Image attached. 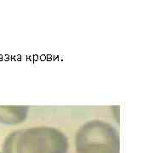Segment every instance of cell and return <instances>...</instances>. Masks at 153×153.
<instances>
[{
  "instance_id": "cell-1",
  "label": "cell",
  "mask_w": 153,
  "mask_h": 153,
  "mask_svg": "<svg viewBox=\"0 0 153 153\" xmlns=\"http://www.w3.org/2000/svg\"><path fill=\"white\" fill-rule=\"evenodd\" d=\"M27 113V106H0V123L16 124L26 120Z\"/></svg>"
}]
</instances>
